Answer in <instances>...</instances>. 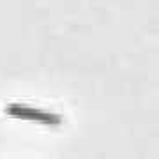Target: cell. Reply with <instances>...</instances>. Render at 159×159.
<instances>
[{"instance_id":"1","label":"cell","mask_w":159,"mask_h":159,"mask_svg":"<svg viewBox=\"0 0 159 159\" xmlns=\"http://www.w3.org/2000/svg\"><path fill=\"white\" fill-rule=\"evenodd\" d=\"M6 113L12 119L29 120V122H35V124H41V125H60L64 122L62 117L57 113L44 111V110L34 108V106H29V104H18V102L7 104Z\"/></svg>"}]
</instances>
